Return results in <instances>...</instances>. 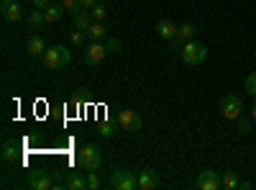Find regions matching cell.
I'll return each instance as SVG.
<instances>
[{"label":"cell","instance_id":"cell-9","mask_svg":"<svg viewBox=\"0 0 256 190\" xmlns=\"http://www.w3.org/2000/svg\"><path fill=\"white\" fill-rule=\"evenodd\" d=\"M105 57H108L105 41H92V44L84 47V62H88V65H100Z\"/></svg>","mask_w":256,"mask_h":190},{"label":"cell","instance_id":"cell-4","mask_svg":"<svg viewBox=\"0 0 256 190\" xmlns=\"http://www.w3.org/2000/svg\"><path fill=\"white\" fill-rule=\"evenodd\" d=\"M116 123L128 134H138L141 126H144V118L136 111H131V108H123V111H118V121Z\"/></svg>","mask_w":256,"mask_h":190},{"label":"cell","instance_id":"cell-11","mask_svg":"<svg viewBox=\"0 0 256 190\" xmlns=\"http://www.w3.org/2000/svg\"><path fill=\"white\" fill-rule=\"evenodd\" d=\"M0 13H3V18L10 21V24L24 18V8H20L18 0H3V3H0Z\"/></svg>","mask_w":256,"mask_h":190},{"label":"cell","instance_id":"cell-28","mask_svg":"<svg viewBox=\"0 0 256 190\" xmlns=\"http://www.w3.org/2000/svg\"><path fill=\"white\" fill-rule=\"evenodd\" d=\"M246 93H251V95L256 98V72H251V75L246 77Z\"/></svg>","mask_w":256,"mask_h":190},{"label":"cell","instance_id":"cell-23","mask_svg":"<svg viewBox=\"0 0 256 190\" xmlns=\"http://www.w3.org/2000/svg\"><path fill=\"white\" fill-rule=\"evenodd\" d=\"M70 41H72V44L80 49V47H84V41H88V34H84V31H80V29H74V31L70 34Z\"/></svg>","mask_w":256,"mask_h":190},{"label":"cell","instance_id":"cell-32","mask_svg":"<svg viewBox=\"0 0 256 190\" xmlns=\"http://www.w3.org/2000/svg\"><path fill=\"white\" fill-rule=\"evenodd\" d=\"M238 187H241V190H251V187H254V185H251V182H248V180H241V182H238Z\"/></svg>","mask_w":256,"mask_h":190},{"label":"cell","instance_id":"cell-5","mask_svg":"<svg viewBox=\"0 0 256 190\" xmlns=\"http://www.w3.org/2000/svg\"><path fill=\"white\" fill-rule=\"evenodd\" d=\"M26 182H28V187H34V190H56V187L64 185V182H59V180L54 177V172H31Z\"/></svg>","mask_w":256,"mask_h":190},{"label":"cell","instance_id":"cell-26","mask_svg":"<svg viewBox=\"0 0 256 190\" xmlns=\"http://www.w3.org/2000/svg\"><path fill=\"white\" fill-rule=\"evenodd\" d=\"M105 49H108V54H118L120 52V39H105Z\"/></svg>","mask_w":256,"mask_h":190},{"label":"cell","instance_id":"cell-27","mask_svg":"<svg viewBox=\"0 0 256 190\" xmlns=\"http://www.w3.org/2000/svg\"><path fill=\"white\" fill-rule=\"evenodd\" d=\"M100 187V177H98V170L88 172V190H98Z\"/></svg>","mask_w":256,"mask_h":190},{"label":"cell","instance_id":"cell-19","mask_svg":"<svg viewBox=\"0 0 256 190\" xmlns=\"http://www.w3.org/2000/svg\"><path fill=\"white\" fill-rule=\"evenodd\" d=\"M84 34H88V39H90V41H102L108 31H105V26L100 24V21H95V24H92L88 31H84Z\"/></svg>","mask_w":256,"mask_h":190},{"label":"cell","instance_id":"cell-18","mask_svg":"<svg viewBox=\"0 0 256 190\" xmlns=\"http://www.w3.org/2000/svg\"><path fill=\"white\" fill-rule=\"evenodd\" d=\"M156 34L162 39H166V41H172L177 36V26L172 24V21H159V24H156Z\"/></svg>","mask_w":256,"mask_h":190},{"label":"cell","instance_id":"cell-31","mask_svg":"<svg viewBox=\"0 0 256 190\" xmlns=\"http://www.w3.org/2000/svg\"><path fill=\"white\" fill-rule=\"evenodd\" d=\"M34 6H36V8H41V11H46V8L52 6V0H34Z\"/></svg>","mask_w":256,"mask_h":190},{"label":"cell","instance_id":"cell-30","mask_svg":"<svg viewBox=\"0 0 256 190\" xmlns=\"http://www.w3.org/2000/svg\"><path fill=\"white\" fill-rule=\"evenodd\" d=\"M98 3V0H77V6H80V11H90L92 6Z\"/></svg>","mask_w":256,"mask_h":190},{"label":"cell","instance_id":"cell-15","mask_svg":"<svg viewBox=\"0 0 256 190\" xmlns=\"http://www.w3.org/2000/svg\"><path fill=\"white\" fill-rule=\"evenodd\" d=\"M64 187L67 190H88V180H84L80 172H67V177H64Z\"/></svg>","mask_w":256,"mask_h":190},{"label":"cell","instance_id":"cell-17","mask_svg":"<svg viewBox=\"0 0 256 190\" xmlns=\"http://www.w3.org/2000/svg\"><path fill=\"white\" fill-rule=\"evenodd\" d=\"M44 52H46V41L41 39L38 34H34V36L28 39V54H34V57H44Z\"/></svg>","mask_w":256,"mask_h":190},{"label":"cell","instance_id":"cell-8","mask_svg":"<svg viewBox=\"0 0 256 190\" xmlns=\"http://www.w3.org/2000/svg\"><path fill=\"white\" fill-rule=\"evenodd\" d=\"M195 34H198L195 24H180V26H177V36H174L172 41H169V44H172V49H174V52H180V49H182V44H187V41L195 39Z\"/></svg>","mask_w":256,"mask_h":190},{"label":"cell","instance_id":"cell-12","mask_svg":"<svg viewBox=\"0 0 256 190\" xmlns=\"http://www.w3.org/2000/svg\"><path fill=\"white\" fill-rule=\"evenodd\" d=\"M20 149H24V144H20V141H16V139L6 141L3 144V162L6 164H16L20 159Z\"/></svg>","mask_w":256,"mask_h":190},{"label":"cell","instance_id":"cell-2","mask_svg":"<svg viewBox=\"0 0 256 190\" xmlns=\"http://www.w3.org/2000/svg\"><path fill=\"white\" fill-rule=\"evenodd\" d=\"M41 62H44L46 70H64L72 62V54L67 47H52L44 52V57H41Z\"/></svg>","mask_w":256,"mask_h":190},{"label":"cell","instance_id":"cell-14","mask_svg":"<svg viewBox=\"0 0 256 190\" xmlns=\"http://www.w3.org/2000/svg\"><path fill=\"white\" fill-rule=\"evenodd\" d=\"M44 24H46V16H44V11H41V8H36V6H34V8L28 11V16H26V26L36 31V29H41V26H44Z\"/></svg>","mask_w":256,"mask_h":190},{"label":"cell","instance_id":"cell-7","mask_svg":"<svg viewBox=\"0 0 256 190\" xmlns=\"http://www.w3.org/2000/svg\"><path fill=\"white\" fill-rule=\"evenodd\" d=\"M241 111H244V103H241V98L238 95H226L223 100H220V113H223V118H228V121H236L238 116H241Z\"/></svg>","mask_w":256,"mask_h":190},{"label":"cell","instance_id":"cell-1","mask_svg":"<svg viewBox=\"0 0 256 190\" xmlns=\"http://www.w3.org/2000/svg\"><path fill=\"white\" fill-rule=\"evenodd\" d=\"M205 57H208V47L200 44V41H195V39L187 41V44H182V49H180V59L184 62L187 67H198V65H202Z\"/></svg>","mask_w":256,"mask_h":190},{"label":"cell","instance_id":"cell-22","mask_svg":"<svg viewBox=\"0 0 256 190\" xmlns=\"http://www.w3.org/2000/svg\"><path fill=\"white\" fill-rule=\"evenodd\" d=\"M238 177H236V172H223V187L226 190H236L238 187Z\"/></svg>","mask_w":256,"mask_h":190},{"label":"cell","instance_id":"cell-6","mask_svg":"<svg viewBox=\"0 0 256 190\" xmlns=\"http://www.w3.org/2000/svg\"><path fill=\"white\" fill-rule=\"evenodd\" d=\"M110 187L113 190H136L138 187V175H134L131 170H116L110 175Z\"/></svg>","mask_w":256,"mask_h":190},{"label":"cell","instance_id":"cell-21","mask_svg":"<svg viewBox=\"0 0 256 190\" xmlns=\"http://www.w3.org/2000/svg\"><path fill=\"white\" fill-rule=\"evenodd\" d=\"M116 126H118V123H113V121H102V123H98V134H100L102 139H110V136L116 134Z\"/></svg>","mask_w":256,"mask_h":190},{"label":"cell","instance_id":"cell-25","mask_svg":"<svg viewBox=\"0 0 256 190\" xmlns=\"http://www.w3.org/2000/svg\"><path fill=\"white\" fill-rule=\"evenodd\" d=\"M90 13H92V18H95V21H102L105 16H108V8H105L102 3H95V6L90 8Z\"/></svg>","mask_w":256,"mask_h":190},{"label":"cell","instance_id":"cell-16","mask_svg":"<svg viewBox=\"0 0 256 190\" xmlns=\"http://www.w3.org/2000/svg\"><path fill=\"white\" fill-rule=\"evenodd\" d=\"M92 24H95V18H92V13H90V11H77V13H74V29L88 31Z\"/></svg>","mask_w":256,"mask_h":190},{"label":"cell","instance_id":"cell-29","mask_svg":"<svg viewBox=\"0 0 256 190\" xmlns=\"http://www.w3.org/2000/svg\"><path fill=\"white\" fill-rule=\"evenodd\" d=\"M62 6L67 8V11H72V13H77V11H80V6H77V0H62Z\"/></svg>","mask_w":256,"mask_h":190},{"label":"cell","instance_id":"cell-3","mask_svg":"<svg viewBox=\"0 0 256 190\" xmlns=\"http://www.w3.org/2000/svg\"><path fill=\"white\" fill-rule=\"evenodd\" d=\"M100 162H102V157L98 152V146H92V144H84L82 149L77 152V167H80V170H84V172L98 170Z\"/></svg>","mask_w":256,"mask_h":190},{"label":"cell","instance_id":"cell-33","mask_svg":"<svg viewBox=\"0 0 256 190\" xmlns=\"http://www.w3.org/2000/svg\"><path fill=\"white\" fill-rule=\"evenodd\" d=\"M251 116H254V121H256V100H254V105H251Z\"/></svg>","mask_w":256,"mask_h":190},{"label":"cell","instance_id":"cell-24","mask_svg":"<svg viewBox=\"0 0 256 190\" xmlns=\"http://www.w3.org/2000/svg\"><path fill=\"white\" fill-rule=\"evenodd\" d=\"M236 131H238V136H246V134L251 131V121L244 118V116H238V118H236Z\"/></svg>","mask_w":256,"mask_h":190},{"label":"cell","instance_id":"cell-13","mask_svg":"<svg viewBox=\"0 0 256 190\" xmlns=\"http://www.w3.org/2000/svg\"><path fill=\"white\" fill-rule=\"evenodd\" d=\"M154 187H159V175L146 167L138 172V190H154Z\"/></svg>","mask_w":256,"mask_h":190},{"label":"cell","instance_id":"cell-10","mask_svg":"<svg viewBox=\"0 0 256 190\" xmlns=\"http://www.w3.org/2000/svg\"><path fill=\"white\" fill-rule=\"evenodd\" d=\"M220 185H223V180L216 170H202L195 180V187H200V190H218Z\"/></svg>","mask_w":256,"mask_h":190},{"label":"cell","instance_id":"cell-20","mask_svg":"<svg viewBox=\"0 0 256 190\" xmlns=\"http://www.w3.org/2000/svg\"><path fill=\"white\" fill-rule=\"evenodd\" d=\"M44 16H46V24H56V21H59V18L64 16V8H62V6H54V3H52V6H49V8L44 11Z\"/></svg>","mask_w":256,"mask_h":190}]
</instances>
